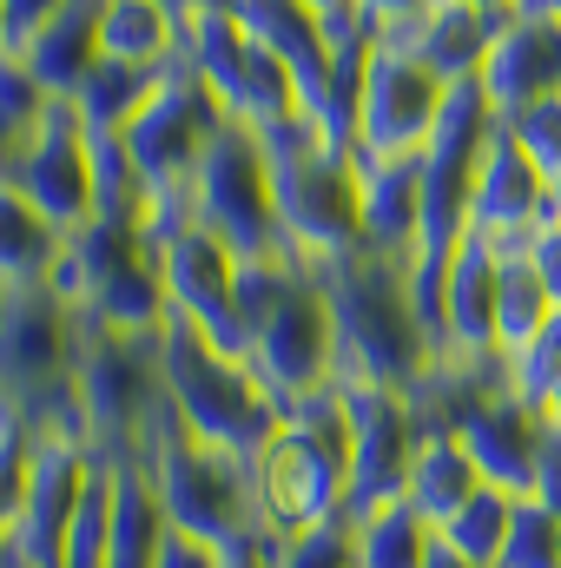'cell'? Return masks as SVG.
Masks as SVG:
<instances>
[{
    "label": "cell",
    "instance_id": "1",
    "mask_svg": "<svg viewBox=\"0 0 561 568\" xmlns=\"http://www.w3.org/2000/svg\"><path fill=\"white\" fill-rule=\"evenodd\" d=\"M330 317H337V384H384L417 397L436 371V337L417 304V278L397 258L357 252L317 272Z\"/></svg>",
    "mask_w": 561,
    "mask_h": 568
},
{
    "label": "cell",
    "instance_id": "2",
    "mask_svg": "<svg viewBox=\"0 0 561 568\" xmlns=\"http://www.w3.org/2000/svg\"><path fill=\"white\" fill-rule=\"evenodd\" d=\"M344 496H350V424H344V397L324 390L284 410L265 449L252 456V509H258V529L284 542V536L344 523Z\"/></svg>",
    "mask_w": 561,
    "mask_h": 568
},
{
    "label": "cell",
    "instance_id": "3",
    "mask_svg": "<svg viewBox=\"0 0 561 568\" xmlns=\"http://www.w3.org/2000/svg\"><path fill=\"white\" fill-rule=\"evenodd\" d=\"M272 159L284 258L297 272H330L364 252V192H357V152H337L310 133V120H290L278 133H258Z\"/></svg>",
    "mask_w": 561,
    "mask_h": 568
},
{
    "label": "cell",
    "instance_id": "4",
    "mask_svg": "<svg viewBox=\"0 0 561 568\" xmlns=\"http://www.w3.org/2000/svg\"><path fill=\"white\" fill-rule=\"evenodd\" d=\"M159 384H165V410L172 424L185 429L192 443L205 449H225V456H258L265 436L278 429V404L265 397V384L252 377L245 357L218 351L198 324L172 317L159 331Z\"/></svg>",
    "mask_w": 561,
    "mask_h": 568
},
{
    "label": "cell",
    "instance_id": "5",
    "mask_svg": "<svg viewBox=\"0 0 561 568\" xmlns=\"http://www.w3.org/2000/svg\"><path fill=\"white\" fill-rule=\"evenodd\" d=\"M47 284L80 317H93L106 331H126V337H159L172 324L159 245L140 225H120V219H86L80 232H67V252H60Z\"/></svg>",
    "mask_w": 561,
    "mask_h": 568
},
{
    "label": "cell",
    "instance_id": "6",
    "mask_svg": "<svg viewBox=\"0 0 561 568\" xmlns=\"http://www.w3.org/2000/svg\"><path fill=\"white\" fill-rule=\"evenodd\" d=\"M80 317V311H73ZM73 404L86 417V443L113 463H133L145 436L165 417L159 384V337H126L93 317H80V357H73Z\"/></svg>",
    "mask_w": 561,
    "mask_h": 568
},
{
    "label": "cell",
    "instance_id": "7",
    "mask_svg": "<svg viewBox=\"0 0 561 568\" xmlns=\"http://www.w3.org/2000/svg\"><path fill=\"white\" fill-rule=\"evenodd\" d=\"M133 463L152 476V496H159V509H165L172 529L212 536V542H225V549L265 536V529H258V509H252V463L192 443L185 429L172 424V410L159 417V429L145 436V449Z\"/></svg>",
    "mask_w": 561,
    "mask_h": 568
},
{
    "label": "cell",
    "instance_id": "8",
    "mask_svg": "<svg viewBox=\"0 0 561 568\" xmlns=\"http://www.w3.org/2000/svg\"><path fill=\"white\" fill-rule=\"evenodd\" d=\"M192 205H198V225H212L238 258H284L272 159L252 126H225L212 140L198 179H192Z\"/></svg>",
    "mask_w": 561,
    "mask_h": 568
},
{
    "label": "cell",
    "instance_id": "9",
    "mask_svg": "<svg viewBox=\"0 0 561 568\" xmlns=\"http://www.w3.org/2000/svg\"><path fill=\"white\" fill-rule=\"evenodd\" d=\"M245 364L265 384V397L278 404V417L324 397V390H337V317H330V297L310 272L290 284V297L258 324Z\"/></svg>",
    "mask_w": 561,
    "mask_h": 568
},
{
    "label": "cell",
    "instance_id": "10",
    "mask_svg": "<svg viewBox=\"0 0 561 568\" xmlns=\"http://www.w3.org/2000/svg\"><path fill=\"white\" fill-rule=\"evenodd\" d=\"M337 397H344V424H350L344 523H357L384 503H404V483H410V463H417L429 424H422L417 397L384 390V384H337Z\"/></svg>",
    "mask_w": 561,
    "mask_h": 568
},
{
    "label": "cell",
    "instance_id": "11",
    "mask_svg": "<svg viewBox=\"0 0 561 568\" xmlns=\"http://www.w3.org/2000/svg\"><path fill=\"white\" fill-rule=\"evenodd\" d=\"M442 100L449 87L422 60L377 40L364 67V100H357V159H422V145L442 120Z\"/></svg>",
    "mask_w": 561,
    "mask_h": 568
},
{
    "label": "cell",
    "instance_id": "12",
    "mask_svg": "<svg viewBox=\"0 0 561 568\" xmlns=\"http://www.w3.org/2000/svg\"><path fill=\"white\" fill-rule=\"evenodd\" d=\"M53 232H80L93 219V165H86V126L73 100H53L40 133L13 152V179H7Z\"/></svg>",
    "mask_w": 561,
    "mask_h": 568
},
{
    "label": "cell",
    "instance_id": "13",
    "mask_svg": "<svg viewBox=\"0 0 561 568\" xmlns=\"http://www.w3.org/2000/svg\"><path fill=\"white\" fill-rule=\"evenodd\" d=\"M238 252L212 232V225H185L172 239H159V272H165V297H172V317L198 324L218 351L245 357V331L232 317V284H238Z\"/></svg>",
    "mask_w": 561,
    "mask_h": 568
},
{
    "label": "cell",
    "instance_id": "14",
    "mask_svg": "<svg viewBox=\"0 0 561 568\" xmlns=\"http://www.w3.org/2000/svg\"><path fill=\"white\" fill-rule=\"evenodd\" d=\"M436 364L462 377H509L496 351V258L482 239H462L442 278V311H436Z\"/></svg>",
    "mask_w": 561,
    "mask_h": 568
},
{
    "label": "cell",
    "instance_id": "15",
    "mask_svg": "<svg viewBox=\"0 0 561 568\" xmlns=\"http://www.w3.org/2000/svg\"><path fill=\"white\" fill-rule=\"evenodd\" d=\"M542 219H549V179L496 126V140L476 165V192H469V239H482L489 258L502 265V258H522V245Z\"/></svg>",
    "mask_w": 561,
    "mask_h": 568
},
{
    "label": "cell",
    "instance_id": "16",
    "mask_svg": "<svg viewBox=\"0 0 561 568\" xmlns=\"http://www.w3.org/2000/svg\"><path fill=\"white\" fill-rule=\"evenodd\" d=\"M482 93L496 106V120H516L522 106L561 93V20H542V13H509V27L496 33L489 60H482Z\"/></svg>",
    "mask_w": 561,
    "mask_h": 568
},
{
    "label": "cell",
    "instance_id": "17",
    "mask_svg": "<svg viewBox=\"0 0 561 568\" xmlns=\"http://www.w3.org/2000/svg\"><path fill=\"white\" fill-rule=\"evenodd\" d=\"M509 13H516V7H509ZM509 13L429 0V7H422L404 33H390V47H404V53H410V60H422L442 87H456V80H476V73H482V60H489L496 33L509 27Z\"/></svg>",
    "mask_w": 561,
    "mask_h": 568
},
{
    "label": "cell",
    "instance_id": "18",
    "mask_svg": "<svg viewBox=\"0 0 561 568\" xmlns=\"http://www.w3.org/2000/svg\"><path fill=\"white\" fill-rule=\"evenodd\" d=\"M357 192H364V252L410 265L417 258L422 165L417 159H357Z\"/></svg>",
    "mask_w": 561,
    "mask_h": 568
},
{
    "label": "cell",
    "instance_id": "19",
    "mask_svg": "<svg viewBox=\"0 0 561 568\" xmlns=\"http://www.w3.org/2000/svg\"><path fill=\"white\" fill-rule=\"evenodd\" d=\"M100 13H106V0H67L20 53H27V67L40 73V87L53 93V100H73L80 87H86V73L100 67Z\"/></svg>",
    "mask_w": 561,
    "mask_h": 568
},
{
    "label": "cell",
    "instance_id": "20",
    "mask_svg": "<svg viewBox=\"0 0 561 568\" xmlns=\"http://www.w3.org/2000/svg\"><path fill=\"white\" fill-rule=\"evenodd\" d=\"M476 489H482V476H476L462 436H456V429H429L422 449H417V463H410V483H404V509L422 516L429 529H442Z\"/></svg>",
    "mask_w": 561,
    "mask_h": 568
},
{
    "label": "cell",
    "instance_id": "21",
    "mask_svg": "<svg viewBox=\"0 0 561 568\" xmlns=\"http://www.w3.org/2000/svg\"><path fill=\"white\" fill-rule=\"evenodd\" d=\"M100 60L165 73L178 67V13L159 0H106L100 13Z\"/></svg>",
    "mask_w": 561,
    "mask_h": 568
},
{
    "label": "cell",
    "instance_id": "22",
    "mask_svg": "<svg viewBox=\"0 0 561 568\" xmlns=\"http://www.w3.org/2000/svg\"><path fill=\"white\" fill-rule=\"evenodd\" d=\"M67 252V232H53L13 185H0V284H47Z\"/></svg>",
    "mask_w": 561,
    "mask_h": 568
},
{
    "label": "cell",
    "instance_id": "23",
    "mask_svg": "<svg viewBox=\"0 0 561 568\" xmlns=\"http://www.w3.org/2000/svg\"><path fill=\"white\" fill-rule=\"evenodd\" d=\"M549 317H555V297L542 291V278L522 258H502L496 265V351H502V371L536 344V331Z\"/></svg>",
    "mask_w": 561,
    "mask_h": 568
},
{
    "label": "cell",
    "instance_id": "24",
    "mask_svg": "<svg viewBox=\"0 0 561 568\" xmlns=\"http://www.w3.org/2000/svg\"><path fill=\"white\" fill-rule=\"evenodd\" d=\"M113 496H120V463L93 449L80 509L67 523V556H60V568H106L113 562Z\"/></svg>",
    "mask_w": 561,
    "mask_h": 568
},
{
    "label": "cell",
    "instance_id": "25",
    "mask_svg": "<svg viewBox=\"0 0 561 568\" xmlns=\"http://www.w3.org/2000/svg\"><path fill=\"white\" fill-rule=\"evenodd\" d=\"M350 542H357V568H422L436 556V529L422 516H410L404 503H384V509L357 516Z\"/></svg>",
    "mask_w": 561,
    "mask_h": 568
},
{
    "label": "cell",
    "instance_id": "26",
    "mask_svg": "<svg viewBox=\"0 0 561 568\" xmlns=\"http://www.w3.org/2000/svg\"><path fill=\"white\" fill-rule=\"evenodd\" d=\"M152 87H159V73H145V67H120V60H100V67L86 73V87L73 93L80 126H86V133H126L133 113L152 100Z\"/></svg>",
    "mask_w": 561,
    "mask_h": 568
},
{
    "label": "cell",
    "instance_id": "27",
    "mask_svg": "<svg viewBox=\"0 0 561 568\" xmlns=\"http://www.w3.org/2000/svg\"><path fill=\"white\" fill-rule=\"evenodd\" d=\"M509 516H516V496H502V489H476L442 529H436V542L449 549V556H462L469 568H496L502 562V542H509Z\"/></svg>",
    "mask_w": 561,
    "mask_h": 568
},
{
    "label": "cell",
    "instance_id": "28",
    "mask_svg": "<svg viewBox=\"0 0 561 568\" xmlns=\"http://www.w3.org/2000/svg\"><path fill=\"white\" fill-rule=\"evenodd\" d=\"M47 106H53V93L40 87V73L27 67V53L20 47H0V133H7L13 152L40 133Z\"/></svg>",
    "mask_w": 561,
    "mask_h": 568
},
{
    "label": "cell",
    "instance_id": "29",
    "mask_svg": "<svg viewBox=\"0 0 561 568\" xmlns=\"http://www.w3.org/2000/svg\"><path fill=\"white\" fill-rule=\"evenodd\" d=\"M496 568H561V523L536 503V496L516 503V516H509V542H502V562Z\"/></svg>",
    "mask_w": 561,
    "mask_h": 568
},
{
    "label": "cell",
    "instance_id": "30",
    "mask_svg": "<svg viewBox=\"0 0 561 568\" xmlns=\"http://www.w3.org/2000/svg\"><path fill=\"white\" fill-rule=\"evenodd\" d=\"M502 133L516 140V152H522L542 179H555L561 172V93L536 100V106H522L516 120H502Z\"/></svg>",
    "mask_w": 561,
    "mask_h": 568
},
{
    "label": "cell",
    "instance_id": "31",
    "mask_svg": "<svg viewBox=\"0 0 561 568\" xmlns=\"http://www.w3.org/2000/svg\"><path fill=\"white\" fill-rule=\"evenodd\" d=\"M272 568H357L350 523H324V529H304V536L272 542Z\"/></svg>",
    "mask_w": 561,
    "mask_h": 568
},
{
    "label": "cell",
    "instance_id": "32",
    "mask_svg": "<svg viewBox=\"0 0 561 568\" xmlns=\"http://www.w3.org/2000/svg\"><path fill=\"white\" fill-rule=\"evenodd\" d=\"M555 377H561V304H555V317L536 331V344L509 364V397H522V404L536 410V404H542V390H549Z\"/></svg>",
    "mask_w": 561,
    "mask_h": 568
},
{
    "label": "cell",
    "instance_id": "33",
    "mask_svg": "<svg viewBox=\"0 0 561 568\" xmlns=\"http://www.w3.org/2000/svg\"><path fill=\"white\" fill-rule=\"evenodd\" d=\"M152 568H232V549L212 542V536H192V529H165Z\"/></svg>",
    "mask_w": 561,
    "mask_h": 568
},
{
    "label": "cell",
    "instance_id": "34",
    "mask_svg": "<svg viewBox=\"0 0 561 568\" xmlns=\"http://www.w3.org/2000/svg\"><path fill=\"white\" fill-rule=\"evenodd\" d=\"M522 265H529V272L542 278V291L561 304V219H555V212H549V219L529 232V245H522Z\"/></svg>",
    "mask_w": 561,
    "mask_h": 568
},
{
    "label": "cell",
    "instance_id": "35",
    "mask_svg": "<svg viewBox=\"0 0 561 568\" xmlns=\"http://www.w3.org/2000/svg\"><path fill=\"white\" fill-rule=\"evenodd\" d=\"M67 0H0V27H7V47H27Z\"/></svg>",
    "mask_w": 561,
    "mask_h": 568
},
{
    "label": "cell",
    "instance_id": "36",
    "mask_svg": "<svg viewBox=\"0 0 561 568\" xmlns=\"http://www.w3.org/2000/svg\"><path fill=\"white\" fill-rule=\"evenodd\" d=\"M429 0H357V13H364V27L377 33V40H390V33H404L410 20H417Z\"/></svg>",
    "mask_w": 561,
    "mask_h": 568
},
{
    "label": "cell",
    "instance_id": "37",
    "mask_svg": "<svg viewBox=\"0 0 561 568\" xmlns=\"http://www.w3.org/2000/svg\"><path fill=\"white\" fill-rule=\"evenodd\" d=\"M536 503L549 509L561 523V436L549 429V443H542V469H536Z\"/></svg>",
    "mask_w": 561,
    "mask_h": 568
},
{
    "label": "cell",
    "instance_id": "38",
    "mask_svg": "<svg viewBox=\"0 0 561 568\" xmlns=\"http://www.w3.org/2000/svg\"><path fill=\"white\" fill-rule=\"evenodd\" d=\"M536 417H542V429H555V436H561V377L549 384V390H542V404H536Z\"/></svg>",
    "mask_w": 561,
    "mask_h": 568
},
{
    "label": "cell",
    "instance_id": "39",
    "mask_svg": "<svg viewBox=\"0 0 561 568\" xmlns=\"http://www.w3.org/2000/svg\"><path fill=\"white\" fill-rule=\"evenodd\" d=\"M304 13H317V20H344V13H357V0H297Z\"/></svg>",
    "mask_w": 561,
    "mask_h": 568
},
{
    "label": "cell",
    "instance_id": "40",
    "mask_svg": "<svg viewBox=\"0 0 561 568\" xmlns=\"http://www.w3.org/2000/svg\"><path fill=\"white\" fill-rule=\"evenodd\" d=\"M522 13H542V20H561V0H516Z\"/></svg>",
    "mask_w": 561,
    "mask_h": 568
},
{
    "label": "cell",
    "instance_id": "41",
    "mask_svg": "<svg viewBox=\"0 0 561 568\" xmlns=\"http://www.w3.org/2000/svg\"><path fill=\"white\" fill-rule=\"evenodd\" d=\"M422 568H469V562H462V556H449V549L436 542V556H429V562H422Z\"/></svg>",
    "mask_w": 561,
    "mask_h": 568
},
{
    "label": "cell",
    "instance_id": "42",
    "mask_svg": "<svg viewBox=\"0 0 561 568\" xmlns=\"http://www.w3.org/2000/svg\"><path fill=\"white\" fill-rule=\"evenodd\" d=\"M449 7H489V13H509L516 0H449Z\"/></svg>",
    "mask_w": 561,
    "mask_h": 568
},
{
    "label": "cell",
    "instance_id": "43",
    "mask_svg": "<svg viewBox=\"0 0 561 568\" xmlns=\"http://www.w3.org/2000/svg\"><path fill=\"white\" fill-rule=\"evenodd\" d=\"M13 179V145H7V133H0V185Z\"/></svg>",
    "mask_w": 561,
    "mask_h": 568
},
{
    "label": "cell",
    "instance_id": "44",
    "mask_svg": "<svg viewBox=\"0 0 561 568\" xmlns=\"http://www.w3.org/2000/svg\"><path fill=\"white\" fill-rule=\"evenodd\" d=\"M549 212H555V219H561V172H555V179H549Z\"/></svg>",
    "mask_w": 561,
    "mask_h": 568
},
{
    "label": "cell",
    "instance_id": "45",
    "mask_svg": "<svg viewBox=\"0 0 561 568\" xmlns=\"http://www.w3.org/2000/svg\"><path fill=\"white\" fill-rule=\"evenodd\" d=\"M159 7H172V13H192V7H205V0H159Z\"/></svg>",
    "mask_w": 561,
    "mask_h": 568
},
{
    "label": "cell",
    "instance_id": "46",
    "mask_svg": "<svg viewBox=\"0 0 561 568\" xmlns=\"http://www.w3.org/2000/svg\"><path fill=\"white\" fill-rule=\"evenodd\" d=\"M0 311H7V284H0Z\"/></svg>",
    "mask_w": 561,
    "mask_h": 568
},
{
    "label": "cell",
    "instance_id": "47",
    "mask_svg": "<svg viewBox=\"0 0 561 568\" xmlns=\"http://www.w3.org/2000/svg\"><path fill=\"white\" fill-rule=\"evenodd\" d=\"M0 47H7V27H0Z\"/></svg>",
    "mask_w": 561,
    "mask_h": 568
},
{
    "label": "cell",
    "instance_id": "48",
    "mask_svg": "<svg viewBox=\"0 0 561 568\" xmlns=\"http://www.w3.org/2000/svg\"><path fill=\"white\" fill-rule=\"evenodd\" d=\"M232 7H238V0H232Z\"/></svg>",
    "mask_w": 561,
    "mask_h": 568
}]
</instances>
